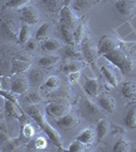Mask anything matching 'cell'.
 <instances>
[{"label":"cell","instance_id":"obj_25","mask_svg":"<svg viewBox=\"0 0 136 152\" xmlns=\"http://www.w3.org/2000/svg\"><path fill=\"white\" fill-rule=\"evenodd\" d=\"M32 36V28L29 24L24 23L21 26L18 33V43L21 45H26L29 40H31Z\"/></svg>","mask_w":136,"mask_h":152},{"label":"cell","instance_id":"obj_44","mask_svg":"<svg viewBox=\"0 0 136 152\" xmlns=\"http://www.w3.org/2000/svg\"><path fill=\"white\" fill-rule=\"evenodd\" d=\"M72 0H64V6H70Z\"/></svg>","mask_w":136,"mask_h":152},{"label":"cell","instance_id":"obj_26","mask_svg":"<svg viewBox=\"0 0 136 152\" xmlns=\"http://www.w3.org/2000/svg\"><path fill=\"white\" fill-rule=\"evenodd\" d=\"M124 123L128 129L135 130L136 129V105L132 107L128 111L124 119Z\"/></svg>","mask_w":136,"mask_h":152},{"label":"cell","instance_id":"obj_14","mask_svg":"<svg viewBox=\"0 0 136 152\" xmlns=\"http://www.w3.org/2000/svg\"><path fill=\"white\" fill-rule=\"evenodd\" d=\"M26 77H28V80L31 86L38 87L44 83L46 74L44 71H42L40 69L32 68V69L28 70V72H26Z\"/></svg>","mask_w":136,"mask_h":152},{"label":"cell","instance_id":"obj_33","mask_svg":"<svg viewBox=\"0 0 136 152\" xmlns=\"http://www.w3.org/2000/svg\"><path fill=\"white\" fill-rule=\"evenodd\" d=\"M60 85V78L56 75H52L50 77H48L45 80V82L43 83V86L49 89H55Z\"/></svg>","mask_w":136,"mask_h":152},{"label":"cell","instance_id":"obj_9","mask_svg":"<svg viewBox=\"0 0 136 152\" xmlns=\"http://www.w3.org/2000/svg\"><path fill=\"white\" fill-rule=\"evenodd\" d=\"M77 20L78 16L74 13L70 6H64L60 10V23L65 24L74 31V28H76Z\"/></svg>","mask_w":136,"mask_h":152},{"label":"cell","instance_id":"obj_30","mask_svg":"<svg viewBox=\"0 0 136 152\" xmlns=\"http://www.w3.org/2000/svg\"><path fill=\"white\" fill-rule=\"evenodd\" d=\"M31 1L32 0H7L2 6V9H19Z\"/></svg>","mask_w":136,"mask_h":152},{"label":"cell","instance_id":"obj_22","mask_svg":"<svg viewBox=\"0 0 136 152\" xmlns=\"http://www.w3.org/2000/svg\"><path fill=\"white\" fill-rule=\"evenodd\" d=\"M59 28H60L61 37H62L63 41L65 42L67 45H75V42H74L73 29L70 28L67 26H65V24H62V23H60Z\"/></svg>","mask_w":136,"mask_h":152},{"label":"cell","instance_id":"obj_16","mask_svg":"<svg viewBox=\"0 0 136 152\" xmlns=\"http://www.w3.org/2000/svg\"><path fill=\"white\" fill-rule=\"evenodd\" d=\"M12 67V75L13 74H24L28 72V70L31 67V63L26 60H23L19 58H14L11 61Z\"/></svg>","mask_w":136,"mask_h":152},{"label":"cell","instance_id":"obj_46","mask_svg":"<svg viewBox=\"0 0 136 152\" xmlns=\"http://www.w3.org/2000/svg\"><path fill=\"white\" fill-rule=\"evenodd\" d=\"M0 62H1V57H0Z\"/></svg>","mask_w":136,"mask_h":152},{"label":"cell","instance_id":"obj_36","mask_svg":"<svg viewBox=\"0 0 136 152\" xmlns=\"http://www.w3.org/2000/svg\"><path fill=\"white\" fill-rule=\"evenodd\" d=\"M21 134L24 136V138L32 139L35 136V129L33 125L29 122L21 125Z\"/></svg>","mask_w":136,"mask_h":152},{"label":"cell","instance_id":"obj_45","mask_svg":"<svg viewBox=\"0 0 136 152\" xmlns=\"http://www.w3.org/2000/svg\"><path fill=\"white\" fill-rule=\"evenodd\" d=\"M0 89H2V84H1V80H0Z\"/></svg>","mask_w":136,"mask_h":152},{"label":"cell","instance_id":"obj_19","mask_svg":"<svg viewBox=\"0 0 136 152\" xmlns=\"http://www.w3.org/2000/svg\"><path fill=\"white\" fill-rule=\"evenodd\" d=\"M4 109H5V113L7 115L15 118L17 120L24 114L19 105L13 104V102H9V100H7V99H5V107H4Z\"/></svg>","mask_w":136,"mask_h":152},{"label":"cell","instance_id":"obj_34","mask_svg":"<svg viewBox=\"0 0 136 152\" xmlns=\"http://www.w3.org/2000/svg\"><path fill=\"white\" fill-rule=\"evenodd\" d=\"M41 100H42L41 95L39 94L38 91L29 92L28 94H26L24 96V102H28V104H38Z\"/></svg>","mask_w":136,"mask_h":152},{"label":"cell","instance_id":"obj_12","mask_svg":"<svg viewBox=\"0 0 136 152\" xmlns=\"http://www.w3.org/2000/svg\"><path fill=\"white\" fill-rule=\"evenodd\" d=\"M117 11L122 16H130L136 7V0H117L115 3Z\"/></svg>","mask_w":136,"mask_h":152},{"label":"cell","instance_id":"obj_23","mask_svg":"<svg viewBox=\"0 0 136 152\" xmlns=\"http://www.w3.org/2000/svg\"><path fill=\"white\" fill-rule=\"evenodd\" d=\"M65 56L71 60H77V61H83V55L81 53V50L76 49L75 45H67L65 48Z\"/></svg>","mask_w":136,"mask_h":152},{"label":"cell","instance_id":"obj_11","mask_svg":"<svg viewBox=\"0 0 136 152\" xmlns=\"http://www.w3.org/2000/svg\"><path fill=\"white\" fill-rule=\"evenodd\" d=\"M98 104L108 114H113L116 111L115 99L107 92H103L98 95Z\"/></svg>","mask_w":136,"mask_h":152},{"label":"cell","instance_id":"obj_40","mask_svg":"<svg viewBox=\"0 0 136 152\" xmlns=\"http://www.w3.org/2000/svg\"><path fill=\"white\" fill-rule=\"evenodd\" d=\"M21 145V139L19 138H15V139H11L9 142H7L6 145H5V148L4 150H7V151H12V150H15L17 147H19Z\"/></svg>","mask_w":136,"mask_h":152},{"label":"cell","instance_id":"obj_15","mask_svg":"<svg viewBox=\"0 0 136 152\" xmlns=\"http://www.w3.org/2000/svg\"><path fill=\"white\" fill-rule=\"evenodd\" d=\"M109 131H110V123L106 119H100L96 123V140L98 143L103 141V139L108 135Z\"/></svg>","mask_w":136,"mask_h":152},{"label":"cell","instance_id":"obj_38","mask_svg":"<svg viewBox=\"0 0 136 152\" xmlns=\"http://www.w3.org/2000/svg\"><path fill=\"white\" fill-rule=\"evenodd\" d=\"M85 147L86 145H85L82 142L78 141L77 139H76L75 141L70 143V145L68 147V150L71 152H83L85 150Z\"/></svg>","mask_w":136,"mask_h":152},{"label":"cell","instance_id":"obj_28","mask_svg":"<svg viewBox=\"0 0 136 152\" xmlns=\"http://www.w3.org/2000/svg\"><path fill=\"white\" fill-rule=\"evenodd\" d=\"M121 92L127 99H132L134 97V95L136 94V83L127 81L125 83H123L122 88H121Z\"/></svg>","mask_w":136,"mask_h":152},{"label":"cell","instance_id":"obj_42","mask_svg":"<svg viewBox=\"0 0 136 152\" xmlns=\"http://www.w3.org/2000/svg\"><path fill=\"white\" fill-rule=\"evenodd\" d=\"M112 128V134L113 135H118V134H125L126 131L123 127L119 126V125H113Z\"/></svg>","mask_w":136,"mask_h":152},{"label":"cell","instance_id":"obj_6","mask_svg":"<svg viewBox=\"0 0 136 152\" xmlns=\"http://www.w3.org/2000/svg\"><path fill=\"white\" fill-rule=\"evenodd\" d=\"M56 120V124L58 125L59 128H61L64 131H69L72 130L79 125L80 119L75 113L69 112L67 114H65L64 116L58 118Z\"/></svg>","mask_w":136,"mask_h":152},{"label":"cell","instance_id":"obj_41","mask_svg":"<svg viewBox=\"0 0 136 152\" xmlns=\"http://www.w3.org/2000/svg\"><path fill=\"white\" fill-rule=\"evenodd\" d=\"M80 71H75V72H71L68 74V79H69V82L72 83H77L79 81V78H80Z\"/></svg>","mask_w":136,"mask_h":152},{"label":"cell","instance_id":"obj_35","mask_svg":"<svg viewBox=\"0 0 136 152\" xmlns=\"http://www.w3.org/2000/svg\"><path fill=\"white\" fill-rule=\"evenodd\" d=\"M83 107H85V110L90 115H96V114H99V112H100L98 105H96L95 102H93L88 99H83Z\"/></svg>","mask_w":136,"mask_h":152},{"label":"cell","instance_id":"obj_18","mask_svg":"<svg viewBox=\"0 0 136 152\" xmlns=\"http://www.w3.org/2000/svg\"><path fill=\"white\" fill-rule=\"evenodd\" d=\"M59 60H60V57L58 55H47L39 59L38 64L44 69H50L59 62Z\"/></svg>","mask_w":136,"mask_h":152},{"label":"cell","instance_id":"obj_21","mask_svg":"<svg viewBox=\"0 0 136 152\" xmlns=\"http://www.w3.org/2000/svg\"><path fill=\"white\" fill-rule=\"evenodd\" d=\"M82 68V61L77 60H71L68 62L64 63V64L60 67V70L65 74H69L71 72H75V71H80Z\"/></svg>","mask_w":136,"mask_h":152},{"label":"cell","instance_id":"obj_24","mask_svg":"<svg viewBox=\"0 0 136 152\" xmlns=\"http://www.w3.org/2000/svg\"><path fill=\"white\" fill-rule=\"evenodd\" d=\"M41 47L44 51H47V52H54V51L60 49L61 42L57 39H48V40H44L42 42Z\"/></svg>","mask_w":136,"mask_h":152},{"label":"cell","instance_id":"obj_5","mask_svg":"<svg viewBox=\"0 0 136 152\" xmlns=\"http://www.w3.org/2000/svg\"><path fill=\"white\" fill-rule=\"evenodd\" d=\"M19 16L24 23L33 26L39 23L40 20V12L34 5H28L19 8Z\"/></svg>","mask_w":136,"mask_h":152},{"label":"cell","instance_id":"obj_20","mask_svg":"<svg viewBox=\"0 0 136 152\" xmlns=\"http://www.w3.org/2000/svg\"><path fill=\"white\" fill-rule=\"evenodd\" d=\"M101 70H102V73L104 74V76H105L106 79H107V81L112 85V87H117L118 77H117V75H116L115 71L107 65H103L102 67H101Z\"/></svg>","mask_w":136,"mask_h":152},{"label":"cell","instance_id":"obj_17","mask_svg":"<svg viewBox=\"0 0 136 152\" xmlns=\"http://www.w3.org/2000/svg\"><path fill=\"white\" fill-rule=\"evenodd\" d=\"M96 138V130L90 129V128L83 130V131L80 132V133L78 134V136L76 137V139H77L78 141L82 142V143L86 146L91 145V144L95 142Z\"/></svg>","mask_w":136,"mask_h":152},{"label":"cell","instance_id":"obj_7","mask_svg":"<svg viewBox=\"0 0 136 152\" xmlns=\"http://www.w3.org/2000/svg\"><path fill=\"white\" fill-rule=\"evenodd\" d=\"M11 79L10 90L15 94H24L28 91L29 87V82L28 77L24 74H13Z\"/></svg>","mask_w":136,"mask_h":152},{"label":"cell","instance_id":"obj_43","mask_svg":"<svg viewBox=\"0 0 136 152\" xmlns=\"http://www.w3.org/2000/svg\"><path fill=\"white\" fill-rule=\"evenodd\" d=\"M26 50H29V51H35L37 49V44L35 43L34 41L29 40L28 43L26 44Z\"/></svg>","mask_w":136,"mask_h":152},{"label":"cell","instance_id":"obj_39","mask_svg":"<svg viewBox=\"0 0 136 152\" xmlns=\"http://www.w3.org/2000/svg\"><path fill=\"white\" fill-rule=\"evenodd\" d=\"M34 143H35V149H38V150H44L48 146V142H47L46 138H44V137L34 138Z\"/></svg>","mask_w":136,"mask_h":152},{"label":"cell","instance_id":"obj_32","mask_svg":"<svg viewBox=\"0 0 136 152\" xmlns=\"http://www.w3.org/2000/svg\"><path fill=\"white\" fill-rule=\"evenodd\" d=\"M51 31V24L49 23H45L37 29L36 33V40L37 41H43L46 40V38L48 37L49 33Z\"/></svg>","mask_w":136,"mask_h":152},{"label":"cell","instance_id":"obj_13","mask_svg":"<svg viewBox=\"0 0 136 152\" xmlns=\"http://www.w3.org/2000/svg\"><path fill=\"white\" fill-rule=\"evenodd\" d=\"M85 81L83 88L86 94L90 97H96L100 94V89H101V83L96 78H91L88 77L87 75H85Z\"/></svg>","mask_w":136,"mask_h":152},{"label":"cell","instance_id":"obj_37","mask_svg":"<svg viewBox=\"0 0 136 152\" xmlns=\"http://www.w3.org/2000/svg\"><path fill=\"white\" fill-rule=\"evenodd\" d=\"M0 96H2L4 99H7L9 102H13L17 105H19V102L17 100L16 94H13L11 90H6V89H0Z\"/></svg>","mask_w":136,"mask_h":152},{"label":"cell","instance_id":"obj_4","mask_svg":"<svg viewBox=\"0 0 136 152\" xmlns=\"http://www.w3.org/2000/svg\"><path fill=\"white\" fill-rule=\"evenodd\" d=\"M45 112L54 119H58L70 112V104L64 99L53 100L48 104V105H46Z\"/></svg>","mask_w":136,"mask_h":152},{"label":"cell","instance_id":"obj_27","mask_svg":"<svg viewBox=\"0 0 136 152\" xmlns=\"http://www.w3.org/2000/svg\"><path fill=\"white\" fill-rule=\"evenodd\" d=\"M42 2L51 12H58L64 7V0H42Z\"/></svg>","mask_w":136,"mask_h":152},{"label":"cell","instance_id":"obj_29","mask_svg":"<svg viewBox=\"0 0 136 152\" xmlns=\"http://www.w3.org/2000/svg\"><path fill=\"white\" fill-rule=\"evenodd\" d=\"M113 150L115 152H128L131 150L130 148V142L127 140V139L121 138L118 139L117 141L115 142L114 144V147H113Z\"/></svg>","mask_w":136,"mask_h":152},{"label":"cell","instance_id":"obj_10","mask_svg":"<svg viewBox=\"0 0 136 152\" xmlns=\"http://www.w3.org/2000/svg\"><path fill=\"white\" fill-rule=\"evenodd\" d=\"M99 0H72L70 8L77 16H81L83 13L90 9Z\"/></svg>","mask_w":136,"mask_h":152},{"label":"cell","instance_id":"obj_31","mask_svg":"<svg viewBox=\"0 0 136 152\" xmlns=\"http://www.w3.org/2000/svg\"><path fill=\"white\" fill-rule=\"evenodd\" d=\"M73 35H74V42H75V45L81 43L82 39L85 36V23H80L77 24L75 28L73 31Z\"/></svg>","mask_w":136,"mask_h":152},{"label":"cell","instance_id":"obj_2","mask_svg":"<svg viewBox=\"0 0 136 152\" xmlns=\"http://www.w3.org/2000/svg\"><path fill=\"white\" fill-rule=\"evenodd\" d=\"M80 48L83 58L85 59L86 62L95 65L96 59L99 57L98 48H96V46L95 45V43H93V41L91 40L90 36H85V38L82 39L80 43Z\"/></svg>","mask_w":136,"mask_h":152},{"label":"cell","instance_id":"obj_1","mask_svg":"<svg viewBox=\"0 0 136 152\" xmlns=\"http://www.w3.org/2000/svg\"><path fill=\"white\" fill-rule=\"evenodd\" d=\"M103 57H105L109 62H111L113 65L118 67V69L123 74H129L133 69L132 60L120 48H117L115 50L111 51L108 54L104 55Z\"/></svg>","mask_w":136,"mask_h":152},{"label":"cell","instance_id":"obj_8","mask_svg":"<svg viewBox=\"0 0 136 152\" xmlns=\"http://www.w3.org/2000/svg\"><path fill=\"white\" fill-rule=\"evenodd\" d=\"M39 126H40L41 129L45 132L47 137L50 139L54 145H55L56 147H58L59 149L62 148V140H61V135L57 132V130H55L54 127H52L51 125L47 122L46 118L41 122L40 124H39Z\"/></svg>","mask_w":136,"mask_h":152},{"label":"cell","instance_id":"obj_3","mask_svg":"<svg viewBox=\"0 0 136 152\" xmlns=\"http://www.w3.org/2000/svg\"><path fill=\"white\" fill-rule=\"evenodd\" d=\"M121 42L118 38L110 35H105L100 39L96 48H98V56L103 57L104 55L108 54L111 51L120 48Z\"/></svg>","mask_w":136,"mask_h":152}]
</instances>
